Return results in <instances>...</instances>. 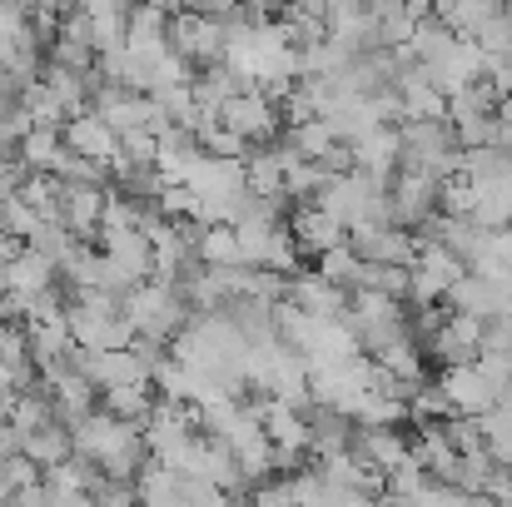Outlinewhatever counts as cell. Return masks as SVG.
Returning <instances> with one entry per match:
<instances>
[{"label":"cell","mask_w":512,"mask_h":507,"mask_svg":"<svg viewBox=\"0 0 512 507\" xmlns=\"http://www.w3.org/2000/svg\"><path fill=\"white\" fill-rule=\"evenodd\" d=\"M503 15H508V25H512V0H503Z\"/></svg>","instance_id":"33"},{"label":"cell","mask_w":512,"mask_h":507,"mask_svg":"<svg viewBox=\"0 0 512 507\" xmlns=\"http://www.w3.org/2000/svg\"><path fill=\"white\" fill-rule=\"evenodd\" d=\"M348 294H353V289L334 284L329 274L299 269V274H289V294H284V299H294V304L309 309L314 319H343V314H348Z\"/></svg>","instance_id":"10"},{"label":"cell","mask_w":512,"mask_h":507,"mask_svg":"<svg viewBox=\"0 0 512 507\" xmlns=\"http://www.w3.org/2000/svg\"><path fill=\"white\" fill-rule=\"evenodd\" d=\"M348 244L368 264H413L418 259V229H408L398 219H353Z\"/></svg>","instance_id":"3"},{"label":"cell","mask_w":512,"mask_h":507,"mask_svg":"<svg viewBox=\"0 0 512 507\" xmlns=\"http://www.w3.org/2000/svg\"><path fill=\"white\" fill-rule=\"evenodd\" d=\"M65 179L55 174V169H30L25 174V184H20V194L40 209V214H60V204H65Z\"/></svg>","instance_id":"23"},{"label":"cell","mask_w":512,"mask_h":507,"mask_svg":"<svg viewBox=\"0 0 512 507\" xmlns=\"http://www.w3.org/2000/svg\"><path fill=\"white\" fill-rule=\"evenodd\" d=\"M65 150H70V145H65V130H55V125H35V130L15 145V155L30 169H60Z\"/></svg>","instance_id":"20"},{"label":"cell","mask_w":512,"mask_h":507,"mask_svg":"<svg viewBox=\"0 0 512 507\" xmlns=\"http://www.w3.org/2000/svg\"><path fill=\"white\" fill-rule=\"evenodd\" d=\"M65 145L70 150H80V155H90V160H115V150H120V130L100 115V110H85V115H70L65 120Z\"/></svg>","instance_id":"14"},{"label":"cell","mask_w":512,"mask_h":507,"mask_svg":"<svg viewBox=\"0 0 512 507\" xmlns=\"http://www.w3.org/2000/svg\"><path fill=\"white\" fill-rule=\"evenodd\" d=\"M294 10H314V15H329L334 10V0H289Z\"/></svg>","instance_id":"31"},{"label":"cell","mask_w":512,"mask_h":507,"mask_svg":"<svg viewBox=\"0 0 512 507\" xmlns=\"http://www.w3.org/2000/svg\"><path fill=\"white\" fill-rule=\"evenodd\" d=\"M473 40L483 45V55H508L512 50V25H508V15L498 10V15H488L478 30H473Z\"/></svg>","instance_id":"28"},{"label":"cell","mask_w":512,"mask_h":507,"mask_svg":"<svg viewBox=\"0 0 512 507\" xmlns=\"http://www.w3.org/2000/svg\"><path fill=\"white\" fill-rule=\"evenodd\" d=\"M443 388L453 398V413H493L498 398H503V383L483 368V358L443 368Z\"/></svg>","instance_id":"6"},{"label":"cell","mask_w":512,"mask_h":507,"mask_svg":"<svg viewBox=\"0 0 512 507\" xmlns=\"http://www.w3.org/2000/svg\"><path fill=\"white\" fill-rule=\"evenodd\" d=\"M20 453L25 458H35L40 468H55V463H65V458H75V433H70V423H45V428H35V433H25L20 438Z\"/></svg>","instance_id":"16"},{"label":"cell","mask_w":512,"mask_h":507,"mask_svg":"<svg viewBox=\"0 0 512 507\" xmlns=\"http://www.w3.org/2000/svg\"><path fill=\"white\" fill-rule=\"evenodd\" d=\"M40 478V463L35 458H25V453H5L0 458V503H10L25 483H35Z\"/></svg>","instance_id":"25"},{"label":"cell","mask_w":512,"mask_h":507,"mask_svg":"<svg viewBox=\"0 0 512 507\" xmlns=\"http://www.w3.org/2000/svg\"><path fill=\"white\" fill-rule=\"evenodd\" d=\"M353 165L378 174V179H393L403 165V145H398V125H373L363 135H353Z\"/></svg>","instance_id":"13"},{"label":"cell","mask_w":512,"mask_h":507,"mask_svg":"<svg viewBox=\"0 0 512 507\" xmlns=\"http://www.w3.org/2000/svg\"><path fill=\"white\" fill-rule=\"evenodd\" d=\"M65 184H110V165L105 160H90V155H80V150H65V160L55 169Z\"/></svg>","instance_id":"26"},{"label":"cell","mask_w":512,"mask_h":507,"mask_svg":"<svg viewBox=\"0 0 512 507\" xmlns=\"http://www.w3.org/2000/svg\"><path fill=\"white\" fill-rule=\"evenodd\" d=\"M105 199H110V184H70L65 189V204H60V219L70 224L75 239H100V224H105Z\"/></svg>","instance_id":"12"},{"label":"cell","mask_w":512,"mask_h":507,"mask_svg":"<svg viewBox=\"0 0 512 507\" xmlns=\"http://www.w3.org/2000/svg\"><path fill=\"white\" fill-rule=\"evenodd\" d=\"M170 45L184 55V60H194V65L204 70V65L224 60V50H229V30H224L219 15H204V10L179 5V10L170 15Z\"/></svg>","instance_id":"4"},{"label":"cell","mask_w":512,"mask_h":507,"mask_svg":"<svg viewBox=\"0 0 512 507\" xmlns=\"http://www.w3.org/2000/svg\"><path fill=\"white\" fill-rule=\"evenodd\" d=\"M0 234H5V209H0Z\"/></svg>","instance_id":"34"},{"label":"cell","mask_w":512,"mask_h":507,"mask_svg":"<svg viewBox=\"0 0 512 507\" xmlns=\"http://www.w3.org/2000/svg\"><path fill=\"white\" fill-rule=\"evenodd\" d=\"M219 120H224L229 130H239L249 145H264V140L279 135L284 110H279V100H274L264 85H249V90H239V95H229V100L219 105Z\"/></svg>","instance_id":"5"},{"label":"cell","mask_w":512,"mask_h":507,"mask_svg":"<svg viewBox=\"0 0 512 507\" xmlns=\"http://www.w3.org/2000/svg\"><path fill=\"white\" fill-rule=\"evenodd\" d=\"M458 45V30L443 20V15H428V20H418V30L408 35V60H418V65H433V60H443L448 50Z\"/></svg>","instance_id":"18"},{"label":"cell","mask_w":512,"mask_h":507,"mask_svg":"<svg viewBox=\"0 0 512 507\" xmlns=\"http://www.w3.org/2000/svg\"><path fill=\"white\" fill-rule=\"evenodd\" d=\"M125 314H130L135 334L165 338V343H170V338L179 334L189 319H194V309H189L184 289H179V284H160V279L135 284V289L125 294Z\"/></svg>","instance_id":"2"},{"label":"cell","mask_w":512,"mask_h":507,"mask_svg":"<svg viewBox=\"0 0 512 507\" xmlns=\"http://www.w3.org/2000/svg\"><path fill=\"white\" fill-rule=\"evenodd\" d=\"M179 5H189V10H204V15H219V20H224V15H229V10H239L244 0H179Z\"/></svg>","instance_id":"29"},{"label":"cell","mask_w":512,"mask_h":507,"mask_svg":"<svg viewBox=\"0 0 512 507\" xmlns=\"http://www.w3.org/2000/svg\"><path fill=\"white\" fill-rule=\"evenodd\" d=\"M498 85L488 80V75H478V80H468L463 90H453L448 95V120L458 125V120H473V115H493L498 110Z\"/></svg>","instance_id":"21"},{"label":"cell","mask_w":512,"mask_h":507,"mask_svg":"<svg viewBox=\"0 0 512 507\" xmlns=\"http://www.w3.org/2000/svg\"><path fill=\"white\" fill-rule=\"evenodd\" d=\"M388 5H403V0H368V10H388Z\"/></svg>","instance_id":"32"},{"label":"cell","mask_w":512,"mask_h":507,"mask_svg":"<svg viewBox=\"0 0 512 507\" xmlns=\"http://www.w3.org/2000/svg\"><path fill=\"white\" fill-rule=\"evenodd\" d=\"M334 140H343V135L324 115H319V120H304V125H289V135H284V145H289L294 155H304V160H324Z\"/></svg>","instance_id":"22"},{"label":"cell","mask_w":512,"mask_h":507,"mask_svg":"<svg viewBox=\"0 0 512 507\" xmlns=\"http://www.w3.org/2000/svg\"><path fill=\"white\" fill-rule=\"evenodd\" d=\"M50 284H60V264L50 254L30 249V244L0 269V289L5 294H35V289H50Z\"/></svg>","instance_id":"15"},{"label":"cell","mask_w":512,"mask_h":507,"mask_svg":"<svg viewBox=\"0 0 512 507\" xmlns=\"http://www.w3.org/2000/svg\"><path fill=\"white\" fill-rule=\"evenodd\" d=\"M20 249H25V239H20V234H10V229H5V234H0V269H5V264H10V259H15V254H20Z\"/></svg>","instance_id":"30"},{"label":"cell","mask_w":512,"mask_h":507,"mask_svg":"<svg viewBox=\"0 0 512 507\" xmlns=\"http://www.w3.org/2000/svg\"><path fill=\"white\" fill-rule=\"evenodd\" d=\"M398 145H403V165L423 169L433 179H448L463 169V145H458L453 120H403Z\"/></svg>","instance_id":"1"},{"label":"cell","mask_w":512,"mask_h":507,"mask_svg":"<svg viewBox=\"0 0 512 507\" xmlns=\"http://www.w3.org/2000/svg\"><path fill=\"white\" fill-rule=\"evenodd\" d=\"M483 324H488V319L453 309V314H448V324L423 343V348H428V358H433L438 368H453V363H473V358H483Z\"/></svg>","instance_id":"7"},{"label":"cell","mask_w":512,"mask_h":507,"mask_svg":"<svg viewBox=\"0 0 512 507\" xmlns=\"http://www.w3.org/2000/svg\"><path fill=\"white\" fill-rule=\"evenodd\" d=\"M289 229H294V239H299V249H304L309 259L329 254L334 244H348V219L334 214V209H324L319 199L294 204V209H289Z\"/></svg>","instance_id":"8"},{"label":"cell","mask_w":512,"mask_h":507,"mask_svg":"<svg viewBox=\"0 0 512 507\" xmlns=\"http://www.w3.org/2000/svg\"><path fill=\"white\" fill-rule=\"evenodd\" d=\"M199 259H204L209 269H229V264H244L239 224H229V219H214V224H204V239H199Z\"/></svg>","instance_id":"19"},{"label":"cell","mask_w":512,"mask_h":507,"mask_svg":"<svg viewBox=\"0 0 512 507\" xmlns=\"http://www.w3.org/2000/svg\"><path fill=\"white\" fill-rule=\"evenodd\" d=\"M100 249H105L135 284H145V279L155 274V244H150V234H145L140 224H130V229H100Z\"/></svg>","instance_id":"11"},{"label":"cell","mask_w":512,"mask_h":507,"mask_svg":"<svg viewBox=\"0 0 512 507\" xmlns=\"http://www.w3.org/2000/svg\"><path fill=\"white\" fill-rule=\"evenodd\" d=\"M438 184H443V179H433V174H423V169L398 165V174L388 179L393 219H398V224H408V229H418L428 214H438Z\"/></svg>","instance_id":"9"},{"label":"cell","mask_w":512,"mask_h":507,"mask_svg":"<svg viewBox=\"0 0 512 507\" xmlns=\"http://www.w3.org/2000/svg\"><path fill=\"white\" fill-rule=\"evenodd\" d=\"M0 209H5V229H10V234H20V239H30V234H35V224L45 219V214H40V209H35L25 194L0 199Z\"/></svg>","instance_id":"27"},{"label":"cell","mask_w":512,"mask_h":507,"mask_svg":"<svg viewBox=\"0 0 512 507\" xmlns=\"http://www.w3.org/2000/svg\"><path fill=\"white\" fill-rule=\"evenodd\" d=\"M363 269H368V259H363L353 244H334L329 254H319V274H329L343 289H358V284H363Z\"/></svg>","instance_id":"24"},{"label":"cell","mask_w":512,"mask_h":507,"mask_svg":"<svg viewBox=\"0 0 512 507\" xmlns=\"http://www.w3.org/2000/svg\"><path fill=\"white\" fill-rule=\"evenodd\" d=\"M135 488H140V503H160V507L184 503V473H179L174 463H165V458H150V463L140 468Z\"/></svg>","instance_id":"17"}]
</instances>
